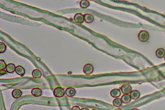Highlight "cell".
<instances>
[{
    "label": "cell",
    "instance_id": "cell-1",
    "mask_svg": "<svg viewBox=\"0 0 165 110\" xmlns=\"http://www.w3.org/2000/svg\"><path fill=\"white\" fill-rule=\"evenodd\" d=\"M149 38V34L148 32L141 31L138 34V39L141 42H145Z\"/></svg>",
    "mask_w": 165,
    "mask_h": 110
},
{
    "label": "cell",
    "instance_id": "cell-2",
    "mask_svg": "<svg viewBox=\"0 0 165 110\" xmlns=\"http://www.w3.org/2000/svg\"><path fill=\"white\" fill-rule=\"evenodd\" d=\"M65 91L64 90L63 88H62L61 87H58L54 90L53 94L56 97L61 98L63 97L65 95Z\"/></svg>",
    "mask_w": 165,
    "mask_h": 110
},
{
    "label": "cell",
    "instance_id": "cell-3",
    "mask_svg": "<svg viewBox=\"0 0 165 110\" xmlns=\"http://www.w3.org/2000/svg\"><path fill=\"white\" fill-rule=\"evenodd\" d=\"M93 67L90 64H87L84 66L83 72L85 75H91L93 71Z\"/></svg>",
    "mask_w": 165,
    "mask_h": 110
},
{
    "label": "cell",
    "instance_id": "cell-4",
    "mask_svg": "<svg viewBox=\"0 0 165 110\" xmlns=\"http://www.w3.org/2000/svg\"><path fill=\"white\" fill-rule=\"evenodd\" d=\"M74 21L78 24H82L84 21V16L81 13H77L74 17Z\"/></svg>",
    "mask_w": 165,
    "mask_h": 110
},
{
    "label": "cell",
    "instance_id": "cell-5",
    "mask_svg": "<svg viewBox=\"0 0 165 110\" xmlns=\"http://www.w3.org/2000/svg\"><path fill=\"white\" fill-rule=\"evenodd\" d=\"M121 89L122 93L124 94H128L131 92L132 88L129 84H125L121 87Z\"/></svg>",
    "mask_w": 165,
    "mask_h": 110
},
{
    "label": "cell",
    "instance_id": "cell-6",
    "mask_svg": "<svg viewBox=\"0 0 165 110\" xmlns=\"http://www.w3.org/2000/svg\"><path fill=\"white\" fill-rule=\"evenodd\" d=\"M76 93V91L74 88H69L65 90V94L68 97H73Z\"/></svg>",
    "mask_w": 165,
    "mask_h": 110
},
{
    "label": "cell",
    "instance_id": "cell-7",
    "mask_svg": "<svg viewBox=\"0 0 165 110\" xmlns=\"http://www.w3.org/2000/svg\"><path fill=\"white\" fill-rule=\"evenodd\" d=\"M84 21L87 23H90L93 22L94 20V17L89 13H86L84 15Z\"/></svg>",
    "mask_w": 165,
    "mask_h": 110
},
{
    "label": "cell",
    "instance_id": "cell-8",
    "mask_svg": "<svg viewBox=\"0 0 165 110\" xmlns=\"http://www.w3.org/2000/svg\"><path fill=\"white\" fill-rule=\"evenodd\" d=\"M22 91L19 89H15L13 90L12 92V97L16 99L20 98L22 96Z\"/></svg>",
    "mask_w": 165,
    "mask_h": 110
},
{
    "label": "cell",
    "instance_id": "cell-9",
    "mask_svg": "<svg viewBox=\"0 0 165 110\" xmlns=\"http://www.w3.org/2000/svg\"><path fill=\"white\" fill-rule=\"evenodd\" d=\"M15 71L16 73H17L18 75H19L20 76H23L25 74V69H24L23 67H22L21 66H18L16 68V70Z\"/></svg>",
    "mask_w": 165,
    "mask_h": 110
},
{
    "label": "cell",
    "instance_id": "cell-10",
    "mask_svg": "<svg viewBox=\"0 0 165 110\" xmlns=\"http://www.w3.org/2000/svg\"><path fill=\"white\" fill-rule=\"evenodd\" d=\"M31 93L35 97H39L42 95V90L39 88H34L31 90Z\"/></svg>",
    "mask_w": 165,
    "mask_h": 110
},
{
    "label": "cell",
    "instance_id": "cell-11",
    "mask_svg": "<svg viewBox=\"0 0 165 110\" xmlns=\"http://www.w3.org/2000/svg\"><path fill=\"white\" fill-rule=\"evenodd\" d=\"M16 66L13 64H9L6 66V70L7 72L11 73L14 72L16 70Z\"/></svg>",
    "mask_w": 165,
    "mask_h": 110
},
{
    "label": "cell",
    "instance_id": "cell-12",
    "mask_svg": "<svg viewBox=\"0 0 165 110\" xmlns=\"http://www.w3.org/2000/svg\"><path fill=\"white\" fill-rule=\"evenodd\" d=\"M156 55L158 58H163L164 57L165 54V50L163 48L158 49L156 51Z\"/></svg>",
    "mask_w": 165,
    "mask_h": 110
},
{
    "label": "cell",
    "instance_id": "cell-13",
    "mask_svg": "<svg viewBox=\"0 0 165 110\" xmlns=\"http://www.w3.org/2000/svg\"><path fill=\"white\" fill-rule=\"evenodd\" d=\"M111 95L113 98H118L121 95V92L119 89H113L111 91Z\"/></svg>",
    "mask_w": 165,
    "mask_h": 110
},
{
    "label": "cell",
    "instance_id": "cell-14",
    "mask_svg": "<svg viewBox=\"0 0 165 110\" xmlns=\"http://www.w3.org/2000/svg\"><path fill=\"white\" fill-rule=\"evenodd\" d=\"M130 96L132 99L136 100L140 97V93L138 90H133L131 91L130 93Z\"/></svg>",
    "mask_w": 165,
    "mask_h": 110
},
{
    "label": "cell",
    "instance_id": "cell-15",
    "mask_svg": "<svg viewBox=\"0 0 165 110\" xmlns=\"http://www.w3.org/2000/svg\"><path fill=\"white\" fill-rule=\"evenodd\" d=\"M121 99L122 100V103L126 104L131 101V97L130 95H129L128 94H124L122 96Z\"/></svg>",
    "mask_w": 165,
    "mask_h": 110
},
{
    "label": "cell",
    "instance_id": "cell-16",
    "mask_svg": "<svg viewBox=\"0 0 165 110\" xmlns=\"http://www.w3.org/2000/svg\"><path fill=\"white\" fill-rule=\"evenodd\" d=\"M32 76H33V77L35 79L40 78L42 76V73L40 70L38 69H35L32 72Z\"/></svg>",
    "mask_w": 165,
    "mask_h": 110
},
{
    "label": "cell",
    "instance_id": "cell-17",
    "mask_svg": "<svg viewBox=\"0 0 165 110\" xmlns=\"http://www.w3.org/2000/svg\"><path fill=\"white\" fill-rule=\"evenodd\" d=\"M80 7L82 8H87L89 7L90 3L88 0H82L80 3Z\"/></svg>",
    "mask_w": 165,
    "mask_h": 110
},
{
    "label": "cell",
    "instance_id": "cell-18",
    "mask_svg": "<svg viewBox=\"0 0 165 110\" xmlns=\"http://www.w3.org/2000/svg\"><path fill=\"white\" fill-rule=\"evenodd\" d=\"M122 104V100H121V99H119V98H116L115 99H114V100L113 101V105L116 107L119 108V107H121Z\"/></svg>",
    "mask_w": 165,
    "mask_h": 110
},
{
    "label": "cell",
    "instance_id": "cell-19",
    "mask_svg": "<svg viewBox=\"0 0 165 110\" xmlns=\"http://www.w3.org/2000/svg\"><path fill=\"white\" fill-rule=\"evenodd\" d=\"M6 45L4 43L1 42L0 43V53H3L6 51Z\"/></svg>",
    "mask_w": 165,
    "mask_h": 110
},
{
    "label": "cell",
    "instance_id": "cell-20",
    "mask_svg": "<svg viewBox=\"0 0 165 110\" xmlns=\"http://www.w3.org/2000/svg\"><path fill=\"white\" fill-rule=\"evenodd\" d=\"M6 65L5 61L2 60H0V70H5V69L6 67Z\"/></svg>",
    "mask_w": 165,
    "mask_h": 110
},
{
    "label": "cell",
    "instance_id": "cell-21",
    "mask_svg": "<svg viewBox=\"0 0 165 110\" xmlns=\"http://www.w3.org/2000/svg\"><path fill=\"white\" fill-rule=\"evenodd\" d=\"M72 110H80V108L78 106H74L72 108Z\"/></svg>",
    "mask_w": 165,
    "mask_h": 110
},
{
    "label": "cell",
    "instance_id": "cell-22",
    "mask_svg": "<svg viewBox=\"0 0 165 110\" xmlns=\"http://www.w3.org/2000/svg\"><path fill=\"white\" fill-rule=\"evenodd\" d=\"M6 70L5 71V70H0V75L1 76L4 75V74H6Z\"/></svg>",
    "mask_w": 165,
    "mask_h": 110
},
{
    "label": "cell",
    "instance_id": "cell-23",
    "mask_svg": "<svg viewBox=\"0 0 165 110\" xmlns=\"http://www.w3.org/2000/svg\"><path fill=\"white\" fill-rule=\"evenodd\" d=\"M82 110H88V109H86V108H83V109H82Z\"/></svg>",
    "mask_w": 165,
    "mask_h": 110
},
{
    "label": "cell",
    "instance_id": "cell-24",
    "mask_svg": "<svg viewBox=\"0 0 165 110\" xmlns=\"http://www.w3.org/2000/svg\"><path fill=\"white\" fill-rule=\"evenodd\" d=\"M164 58L165 61V55H164Z\"/></svg>",
    "mask_w": 165,
    "mask_h": 110
}]
</instances>
